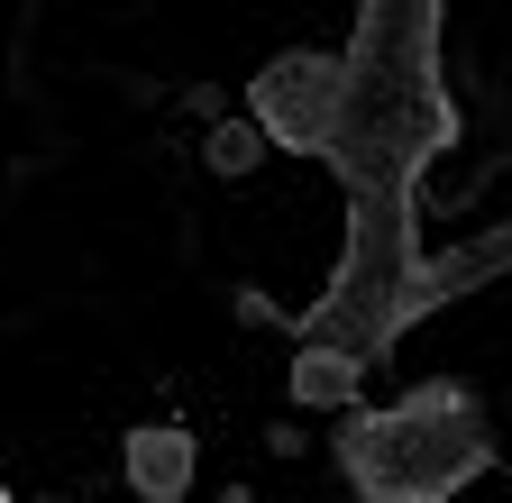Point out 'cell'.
I'll use <instances>...</instances> for the list:
<instances>
[{
	"instance_id": "1",
	"label": "cell",
	"mask_w": 512,
	"mask_h": 503,
	"mask_svg": "<svg viewBox=\"0 0 512 503\" xmlns=\"http://www.w3.org/2000/svg\"><path fill=\"white\" fill-rule=\"evenodd\" d=\"M339 467L366 503H448L494 467V421L467 385H412L403 403L357 412L339 439Z\"/></svg>"
},
{
	"instance_id": "2",
	"label": "cell",
	"mask_w": 512,
	"mask_h": 503,
	"mask_svg": "<svg viewBox=\"0 0 512 503\" xmlns=\"http://www.w3.org/2000/svg\"><path fill=\"white\" fill-rule=\"evenodd\" d=\"M247 110H256V129H266L275 147H293V156L348 147L357 65H348V55H320V46H293V55H275V65H256Z\"/></svg>"
},
{
	"instance_id": "3",
	"label": "cell",
	"mask_w": 512,
	"mask_h": 503,
	"mask_svg": "<svg viewBox=\"0 0 512 503\" xmlns=\"http://www.w3.org/2000/svg\"><path fill=\"white\" fill-rule=\"evenodd\" d=\"M119 458H128V485H138V503H183V494H192V458H202V449H192V430H183V421H138Z\"/></svg>"
},
{
	"instance_id": "4",
	"label": "cell",
	"mask_w": 512,
	"mask_h": 503,
	"mask_svg": "<svg viewBox=\"0 0 512 503\" xmlns=\"http://www.w3.org/2000/svg\"><path fill=\"white\" fill-rule=\"evenodd\" d=\"M357 385V348H302L293 357V394L302 403H339Z\"/></svg>"
},
{
	"instance_id": "5",
	"label": "cell",
	"mask_w": 512,
	"mask_h": 503,
	"mask_svg": "<svg viewBox=\"0 0 512 503\" xmlns=\"http://www.w3.org/2000/svg\"><path fill=\"white\" fill-rule=\"evenodd\" d=\"M256 156H266V138H256V129H220V138H211V165H220V174H247Z\"/></svg>"
},
{
	"instance_id": "6",
	"label": "cell",
	"mask_w": 512,
	"mask_h": 503,
	"mask_svg": "<svg viewBox=\"0 0 512 503\" xmlns=\"http://www.w3.org/2000/svg\"><path fill=\"white\" fill-rule=\"evenodd\" d=\"M0 503H10V485H0Z\"/></svg>"
}]
</instances>
